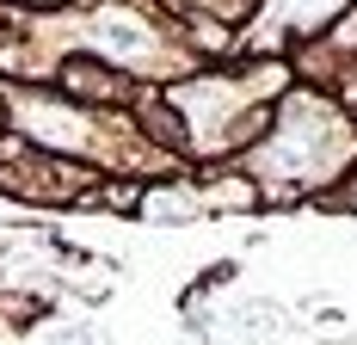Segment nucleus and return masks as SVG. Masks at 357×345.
<instances>
[{"label": "nucleus", "mask_w": 357, "mask_h": 345, "mask_svg": "<svg viewBox=\"0 0 357 345\" xmlns=\"http://www.w3.org/2000/svg\"><path fill=\"white\" fill-rule=\"evenodd\" d=\"M56 345H93V339H86V333H62Z\"/></svg>", "instance_id": "f257e3e1"}]
</instances>
